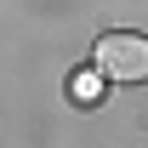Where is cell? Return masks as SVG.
<instances>
[{"label":"cell","instance_id":"6da1fadb","mask_svg":"<svg viewBox=\"0 0 148 148\" xmlns=\"http://www.w3.org/2000/svg\"><path fill=\"white\" fill-rule=\"evenodd\" d=\"M97 74L120 80V86L148 80V34H103L97 40Z\"/></svg>","mask_w":148,"mask_h":148},{"label":"cell","instance_id":"7a4b0ae2","mask_svg":"<svg viewBox=\"0 0 148 148\" xmlns=\"http://www.w3.org/2000/svg\"><path fill=\"white\" fill-rule=\"evenodd\" d=\"M69 97H74V103H86V108H91L97 97H103V74H97V69H80V74L69 80Z\"/></svg>","mask_w":148,"mask_h":148}]
</instances>
